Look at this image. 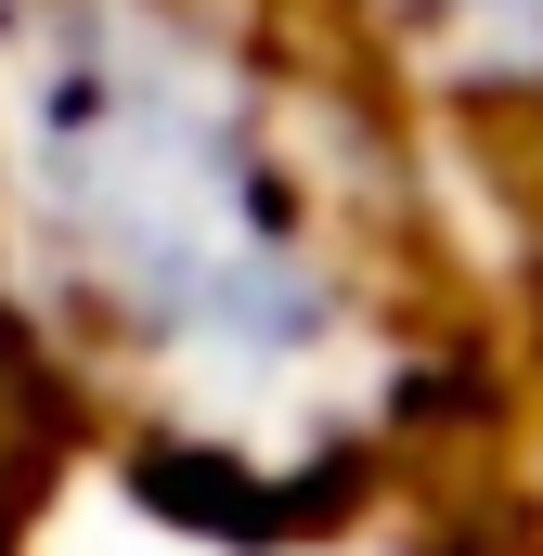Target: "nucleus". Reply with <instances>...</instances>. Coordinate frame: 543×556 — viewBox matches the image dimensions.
<instances>
[{
	"mask_svg": "<svg viewBox=\"0 0 543 556\" xmlns=\"http://www.w3.org/2000/svg\"><path fill=\"white\" fill-rule=\"evenodd\" d=\"M363 65L298 0H0V285L194 531L324 518L414 402V260Z\"/></svg>",
	"mask_w": 543,
	"mask_h": 556,
	"instance_id": "1",
	"label": "nucleus"
},
{
	"mask_svg": "<svg viewBox=\"0 0 543 556\" xmlns=\"http://www.w3.org/2000/svg\"><path fill=\"white\" fill-rule=\"evenodd\" d=\"M376 91L466 130H543V0H298Z\"/></svg>",
	"mask_w": 543,
	"mask_h": 556,
	"instance_id": "2",
	"label": "nucleus"
}]
</instances>
